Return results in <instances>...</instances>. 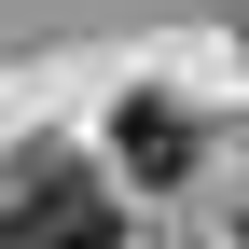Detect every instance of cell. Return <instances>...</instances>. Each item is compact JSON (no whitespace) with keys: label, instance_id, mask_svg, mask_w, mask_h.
Here are the masks:
<instances>
[{"label":"cell","instance_id":"6da1fadb","mask_svg":"<svg viewBox=\"0 0 249 249\" xmlns=\"http://www.w3.org/2000/svg\"><path fill=\"white\" fill-rule=\"evenodd\" d=\"M0 249H124V235H111V194L70 152H28V166L0 180Z\"/></svg>","mask_w":249,"mask_h":249},{"label":"cell","instance_id":"7a4b0ae2","mask_svg":"<svg viewBox=\"0 0 249 249\" xmlns=\"http://www.w3.org/2000/svg\"><path fill=\"white\" fill-rule=\"evenodd\" d=\"M111 152H124V180H180L194 166V111L180 97H124L111 111Z\"/></svg>","mask_w":249,"mask_h":249},{"label":"cell","instance_id":"3957f363","mask_svg":"<svg viewBox=\"0 0 249 249\" xmlns=\"http://www.w3.org/2000/svg\"><path fill=\"white\" fill-rule=\"evenodd\" d=\"M235 235H249V194H235Z\"/></svg>","mask_w":249,"mask_h":249}]
</instances>
